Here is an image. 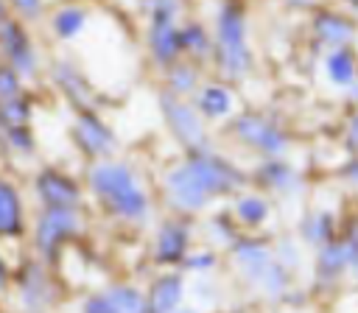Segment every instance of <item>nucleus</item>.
I'll use <instances>...</instances> for the list:
<instances>
[{
	"label": "nucleus",
	"mask_w": 358,
	"mask_h": 313,
	"mask_svg": "<svg viewBox=\"0 0 358 313\" xmlns=\"http://www.w3.org/2000/svg\"><path fill=\"white\" fill-rule=\"evenodd\" d=\"M165 187H168L171 204H173L176 210H182V212H199V210H204V207L213 201L210 190L204 187V182L196 176V170H193L187 162H182L179 168H173V170L168 173Z\"/></svg>",
	"instance_id": "obj_9"
},
{
	"label": "nucleus",
	"mask_w": 358,
	"mask_h": 313,
	"mask_svg": "<svg viewBox=\"0 0 358 313\" xmlns=\"http://www.w3.org/2000/svg\"><path fill=\"white\" fill-rule=\"evenodd\" d=\"M215 61L221 75L229 81L246 78L255 61L246 39V14L235 0H227L215 17Z\"/></svg>",
	"instance_id": "obj_3"
},
{
	"label": "nucleus",
	"mask_w": 358,
	"mask_h": 313,
	"mask_svg": "<svg viewBox=\"0 0 358 313\" xmlns=\"http://www.w3.org/2000/svg\"><path fill=\"white\" fill-rule=\"evenodd\" d=\"M173 0H154V20H151V50L159 61H173L182 50V34L173 25Z\"/></svg>",
	"instance_id": "obj_11"
},
{
	"label": "nucleus",
	"mask_w": 358,
	"mask_h": 313,
	"mask_svg": "<svg viewBox=\"0 0 358 313\" xmlns=\"http://www.w3.org/2000/svg\"><path fill=\"white\" fill-rule=\"evenodd\" d=\"M0 117H3V123H8V126H22L25 117H28V103H25L22 98L6 101V103H0Z\"/></svg>",
	"instance_id": "obj_31"
},
{
	"label": "nucleus",
	"mask_w": 358,
	"mask_h": 313,
	"mask_svg": "<svg viewBox=\"0 0 358 313\" xmlns=\"http://www.w3.org/2000/svg\"><path fill=\"white\" fill-rule=\"evenodd\" d=\"M190 254V226L182 218H168L159 224L154 238V260L162 265H182Z\"/></svg>",
	"instance_id": "obj_13"
},
{
	"label": "nucleus",
	"mask_w": 358,
	"mask_h": 313,
	"mask_svg": "<svg viewBox=\"0 0 358 313\" xmlns=\"http://www.w3.org/2000/svg\"><path fill=\"white\" fill-rule=\"evenodd\" d=\"M218 265V254L215 249H190V254L185 257L182 268L185 271H193V274H207Z\"/></svg>",
	"instance_id": "obj_29"
},
{
	"label": "nucleus",
	"mask_w": 358,
	"mask_h": 313,
	"mask_svg": "<svg viewBox=\"0 0 358 313\" xmlns=\"http://www.w3.org/2000/svg\"><path fill=\"white\" fill-rule=\"evenodd\" d=\"M185 299V277L176 271L159 274L148 288V313H173Z\"/></svg>",
	"instance_id": "obj_19"
},
{
	"label": "nucleus",
	"mask_w": 358,
	"mask_h": 313,
	"mask_svg": "<svg viewBox=\"0 0 358 313\" xmlns=\"http://www.w3.org/2000/svg\"><path fill=\"white\" fill-rule=\"evenodd\" d=\"M0 45L17 73H22V75L34 73V50L28 45L25 31L14 20H0Z\"/></svg>",
	"instance_id": "obj_18"
},
{
	"label": "nucleus",
	"mask_w": 358,
	"mask_h": 313,
	"mask_svg": "<svg viewBox=\"0 0 358 313\" xmlns=\"http://www.w3.org/2000/svg\"><path fill=\"white\" fill-rule=\"evenodd\" d=\"M274 254L277 260L288 268V271H299L302 268V254H305V243L296 238V235H280L274 240Z\"/></svg>",
	"instance_id": "obj_25"
},
{
	"label": "nucleus",
	"mask_w": 358,
	"mask_h": 313,
	"mask_svg": "<svg viewBox=\"0 0 358 313\" xmlns=\"http://www.w3.org/2000/svg\"><path fill=\"white\" fill-rule=\"evenodd\" d=\"M344 103H347L350 109H358V81L344 92Z\"/></svg>",
	"instance_id": "obj_38"
},
{
	"label": "nucleus",
	"mask_w": 358,
	"mask_h": 313,
	"mask_svg": "<svg viewBox=\"0 0 358 313\" xmlns=\"http://www.w3.org/2000/svg\"><path fill=\"white\" fill-rule=\"evenodd\" d=\"M210 232H213V240H215L218 246H227V249L243 235V229L238 226V221L232 218V212H221V215H215V218L210 221Z\"/></svg>",
	"instance_id": "obj_28"
},
{
	"label": "nucleus",
	"mask_w": 358,
	"mask_h": 313,
	"mask_svg": "<svg viewBox=\"0 0 358 313\" xmlns=\"http://www.w3.org/2000/svg\"><path fill=\"white\" fill-rule=\"evenodd\" d=\"M310 274H313V291L316 293H333L344 282H350V265H347V252H344L341 238H336L333 243L313 252Z\"/></svg>",
	"instance_id": "obj_7"
},
{
	"label": "nucleus",
	"mask_w": 358,
	"mask_h": 313,
	"mask_svg": "<svg viewBox=\"0 0 358 313\" xmlns=\"http://www.w3.org/2000/svg\"><path fill=\"white\" fill-rule=\"evenodd\" d=\"M255 182L280 196V198H296L305 193V176L285 159V156H274V159H263L255 170Z\"/></svg>",
	"instance_id": "obj_10"
},
{
	"label": "nucleus",
	"mask_w": 358,
	"mask_h": 313,
	"mask_svg": "<svg viewBox=\"0 0 358 313\" xmlns=\"http://www.w3.org/2000/svg\"><path fill=\"white\" fill-rule=\"evenodd\" d=\"M336 176H338L350 190H355V193H358V154H347V156H344V162L338 165Z\"/></svg>",
	"instance_id": "obj_35"
},
{
	"label": "nucleus",
	"mask_w": 358,
	"mask_h": 313,
	"mask_svg": "<svg viewBox=\"0 0 358 313\" xmlns=\"http://www.w3.org/2000/svg\"><path fill=\"white\" fill-rule=\"evenodd\" d=\"M87 22V11L78 8V6H64L53 14V31L62 36V39H73Z\"/></svg>",
	"instance_id": "obj_26"
},
{
	"label": "nucleus",
	"mask_w": 358,
	"mask_h": 313,
	"mask_svg": "<svg viewBox=\"0 0 358 313\" xmlns=\"http://www.w3.org/2000/svg\"><path fill=\"white\" fill-rule=\"evenodd\" d=\"M168 84H171V89H173L176 95H179V92H187V89L196 87V70L187 67V64H173L171 73H168Z\"/></svg>",
	"instance_id": "obj_30"
},
{
	"label": "nucleus",
	"mask_w": 358,
	"mask_h": 313,
	"mask_svg": "<svg viewBox=\"0 0 358 313\" xmlns=\"http://www.w3.org/2000/svg\"><path fill=\"white\" fill-rule=\"evenodd\" d=\"M17 11H22L25 17H36L39 8H42V0H11Z\"/></svg>",
	"instance_id": "obj_37"
},
{
	"label": "nucleus",
	"mask_w": 358,
	"mask_h": 313,
	"mask_svg": "<svg viewBox=\"0 0 358 313\" xmlns=\"http://www.w3.org/2000/svg\"><path fill=\"white\" fill-rule=\"evenodd\" d=\"M179 34H182V50H187L193 56H210L215 50V42L207 36V31L199 22H187Z\"/></svg>",
	"instance_id": "obj_27"
},
{
	"label": "nucleus",
	"mask_w": 358,
	"mask_h": 313,
	"mask_svg": "<svg viewBox=\"0 0 358 313\" xmlns=\"http://www.w3.org/2000/svg\"><path fill=\"white\" fill-rule=\"evenodd\" d=\"M6 282H8V268H6V260L0 257V293L6 291Z\"/></svg>",
	"instance_id": "obj_40"
},
{
	"label": "nucleus",
	"mask_w": 358,
	"mask_h": 313,
	"mask_svg": "<svg viewBox=\"0 0 358 313\" xmlns=\"http://www.w3.org/2000/svg\"><path fill=\"white\" fill-rule=\"evenodd\" d=\"M173 313H199L196 307H179V310H173Z\"/></svg>",
	"instance_id": "obj_42"
},
{
	"label": "nucleus",
	"mask_w": 358,
	"mask_h": 313,
	"mask_svg": "<svg viewBox=\"0 0 358 313\" xmlns=\"http://www.w3.org/2000/svg\"><path fill=\"white\" fill-rule=\"evenodd\" d=\"M355 299H358V296H355Z\"/></svg>",
	"instance_id": "obj_44"
},
{
	"label": "nucleus",
	"mask_w": 358,
	"mask_h": 313,
	"mask_svg": "<svg viewBox=\"0 0 358 313\" xmlns=\"http://www.w3.org/2000/svg\"><path fill=\"white\" fill-rule=\"evenodd\" d=\"M81 229V218L78 210H67V207H45L36 229H34V246L45 260H53L56 252L62 249V243H67L70 238H76V232Z\"/></svg>",
	"instance_id": "obj_5"
},
{
	"label": "nucleus",
	"mask_w": 358,
	"mask_h": 313,
	"mask_svg": "<svg viewBox=\"0 0 358 313\" xmlns=\"http://www.w3.org/2000/svg\"><path fill=\"white\" fill-rule=\"evenodd\" d=\"M8 143H11L14 148L31 151V134H28L22 126H8Z\"/></svg>",
	"instance_id": "obj_36"
},
{
	"label": "nucleus",
	"mask_w": 358,
	"mask_h": 313,
	"mask_svg": "<svg viewBox=\"0 0 358 313\" xmlns=\"http://www.w3.org/2000/svg\"><path fill=\"white\" fill-rule=\"evenodd\" d=\"M56 81L62 84L64 95H67L73 103H78V106H90V89H87L84 78H81L70 64H56Z\"/></svg>",
	"instance_id": "obj_24"
},
{
	"label": "nucleus",
	"mask_w": 358,
	"mask_h": 313,
	"mask_svg": "<svg viewBox=\"0 0 358 313\" xmlns=\"http://www.w3.org/2000/svg\"><path fill=\"white\" fill-rule=\"evenodd\" d=\"M344 6H347V11H352V14H358V0H341Z\"/></svg>",
	"instance_id": "obj_41"
},
{
	"label": "nucleus",
	"mask_w": 358,
	"mask_h": 313,
	"mask_svg": "<svg viewBox=\"0 0 358 313\" xmlns=\"http://www.w3.org/2000/svg\"><path fill=\"white\" fill-rule=\"evenodd\" d=\"M159 103H162V112H165L168 126L173 129V134L179 137L182 145H187L193 154H196V151H210V148H207V134H204V126H201L199 112H193L185 101H179V98L171 95V92L162 95Z\"/></svg>",
	"instance_id": "obj_8"
},
{
	"label": "nucleus",
	"mask_w": 358,
	"mask_h": 313,
	"mask_svg": "<svg viewBox=\"0 0 358 313\" xmlns=\"http://www.w3.org/2000/svg\"><path fill=\"white\" fill-rule=\"evenodd\" d=\"M90 184L95 196L106 204L109 212L129 224H140L148 218V196L134 182L131 168L120 162H98L90 170Z\"/></svg>",
	"instance_id": "obj_2"
},
{
	"label": "nucleus",
	"mask_w": 358,
	"mask_h": 313,
	"mask_svg": "<svg viewBox=\"0 0 358 313\" xmlns=\"http://www.w3.org/2000/svg\"><path fill=\"white\" fill-rule=\"evenodd\" d=\"M81 313H117V310H115L109 293H106V291H98V293L84 296V302H81Z\"/></svg>",
	"instance_id": "obj_34"
},
{
	"label": "nucleus",
	"mask_w": 358,
	"mask_h": 313,
	"mask_svg": "<svg viewBox=\"0 0 358 313\" xmlns=\"http://www.w3.org/2000/svg\"><path fill=\"white\" fill-rule=\"evenodd\" d=\"M20 98V78L14 67H0V103Z\"/></svg>",
	"instance_id": "obj_33"
},
{
	"label": "nucleus",
	"mask_w": 358,
	"mask_h": 313,
	"mask_svg": "<svg viewBox=\"0 0 358 313\" xmlns=\"http://www.w3.org/2000/svg\"><path fill=\"white\" fill-rule=\"evenodd\" d=\"M341 148L347 154H358V109H350L341 129Z\"/></svg>",
	"instance_id": "obj_32"
},
{
	"label": "nucleus",
	"mask_w": 358,
	"mask_h": 313,
	"mask_svg": "<svg viewBox=\"0 0 358 313\" xmlns=\"http://www.w3.org/2000/svg\"><path fill=\"white\" fill-rule=\"evenodd\" d=\"M310 39H313V45H319L324 50L338 48V45H355L358 22H355V17H350L338 8H313Z\"/></svg>",
	"instance_id": "obj_6"
},
{
	"label": "nucleus",
	"mask_w": 358,
	"mask_h": 313,
	"mask_svg": "<svg viewBox=\"0 0 358 313\" xmlns=\"http://www.w3.org/2000/svg\"><path fill=\"white\" fill-rule=\"evenodd\" d=\"M36 196L42 201V207H67V210H78L81 201V190L73 179L56 173V170H42L36 176Z\"/></svg>",
	"instance_id": "obj_15"
},
{
	"label": "nucleus",
	"mask_w": 358,
	"mask_h": 313,
	"mask_svg": "<svg viewBox=\"0 0 358 313\" xmlns=\"http://www.w3.org/2000/svg\"><path fill=\"white\" fill-rule=\"evenodd\" d=\"M196 106H199V112H201L204 117L218 120V117L232 115L235 98H232V89H229V87H224V84H207V87L199 89Z\"/></svg>",
	"instance_id": "obj_21"
},
{
	"label": "nucleus",
	"mask_w": 358,
	"mask_h": 313,
	"mask_svg": "<svg viewBox=\"0 0 358 313\" xmlns=\"http://www.w3.org/2000/svg\"><path fill=\"white\" fill-rule=\"evenodd\" d=\"M76 140L78 145L87 151V154H106L115 148V137L109 134V129L92 115V112H84L76 123Z\"/></svg>",
	"instance_id": "obj_20"
},
{
	"label": "nucleus",
	"mask_w": 358,
	"mask_h": 313,
	"mask_svg": "<svg viewBox=\"0 0 358 313\" xmlns=\"http://www.w3.org/2000/svg\"><path fill=\"white\" fill-rule=\"evenodd\" d=\"M20 299L34 313H42L45 307H50V302H53V285L48 282V274H45L42 265L28 263L22 268V274H20Z\"/></svg>",
	"instance_id": "obj_17"
},
{
	"label": "nucleus",
	"mask_w": 358,
	"mask_h": 313,
	"mask_svg": "<svg viewBox=\"0 0 358 313\" xmlns=\"http://www.w3.org/2000/svg\"><path fill=\"white\" fill-rule=\"evenodd\" d=\"M3 14H6V6H3V0H0V20H3Z\"/></svg>",
	"instance_id": "obj_43"
},
{
	"label": "nucleus",
	"mask_w": 358,
	"mask_h": 313,
	"mask_svg": "<svg viewBox=\"0 0 358 313\" xmlns=\"http://www.w3.org/2000/svg\"><path fill=\"white\" fill-rule=\"evenodd\" d=\"M229 212H232V218L238 221V226L243 232H252L255 235L271 218V201L263 193H238L232 198V210Z\"/></svg>",
	"instance_id": "obj_16"
},
{
	"label": "nucleus",
	"mask_w": 358,
	"mask_h": 313,
	"mask_svg": "<svg viewBox=\"0 0 358 313\" xmlns=\"http://www.w3.org/2000/svg\"><path fill=\"white\" fill-rule=\"evenodd\" d=\"M341 232V218L327 207H310L296 221V238L305 243V249L316 252L327 243H333Z\"/></svg>",
	"instance_id": "obj_12"
},
{
	"label": "nucleus",
	"mask_w": 358,
	"mask_h": 313,
	"mask_svg": "<svg viewBox=\"0 0 358 313\" xmlns=\"http://www.w3.org/2000/svg\"><path fill=\"white\" fill-rule=\"evenodd\" d=\"M232 134L238 137V143H243L246 148L257 151L263 159H274V156H285L291 151V134L274 123L271 117L260 115V112H241L232 120Z\"/></svg>",
	"instance_id": "obj_4"
},
{
	"label": "nucleus",
	"mask_w": 358,
	"mask_h": 313,
	"mask_svg": "<svg viewBox=\"0 0 358 313\" xmlns=\"http://www.w3.org/2000/svg\"><path fill=\"white\" fill-rule=\"evenodd\" d=\"M294 8H316V0H285Z\"/></svg>",
	"instance_id": "obj_39"
},
{
	"label": "nucleus",
	"mask_w": 358,
	"mask_h": 313,
	"mask_svg": "<svg viewBox=\"0 0 358 313\" xmlns=\"http://www.w3.org/2000/svg\"><path fill=\"white\" fill-rule=\"evenodd\" d=\"M229 260L241 279L268 302H285V296L296 288V274L277 260L274 243L263 235L243 232L229 246Z\"/></svg>",
	"instance_id": "obj_1"
},
{
	"label": "nucleus",
	"mask_w": 358,
	"mask_h": 313,
	"mask_svg": "<svg viewBox=\"0 0 358 313\" xmlns=\"http://www.w3.org/2000/svg\"><path fill=\"white\" fill-rule=\"evenodd\" d=\"M22 232V204L17 190L0 179V238H17Z\"/></svg>",
	"instance_id": "obj_22"
},
{
	"label": "nucleus",
	"mask_w": 358,
	"mask_h": 313,
	"mask_svg": "<svg viewBox=\"0 0 358 313\" xmlns=\"http://www.w3.org/2000/svg\"><path fill=\"white\" fill-rule=\"evenodd\" d=\"M322 73L333 89L341 95L358 81V50L355 45H338L322 53Z\"/></svg>",
	"instance_id": "obj_14"
},
{
	"label": "nucleus",
	"mask_w": 358,
	"mask_h": 313,
	"mask_svg": "<svg viewBox=\"0 0 358 313\" xmlns=\"http://www.w3.org/2000/svg\"><path fill=\"white\" fill-rule=\"evenodd\" d=\"M106 293H109L117 313H148V293H143L134 285L115 282V285L106 288Z\"/></svg>",
	"instance_id": "obj_23"
}]
</instances>
